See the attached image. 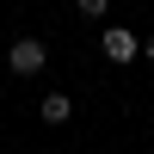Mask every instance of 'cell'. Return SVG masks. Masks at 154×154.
Masks as SVG:
<instances>
[{
  "mask_svg": "<svg viewBox=\"0 0 154 154\" xmlns=\"http://www.w3.org/2000/svg\"><path fill=\"white\" fill-rule=\"evenodd\" d=\"M6 68H12V74H43V68H49L43 37H19V43L6 49Z\"/></svg>",
  "mask_w": 154,
  "mask_h": 154,
  "instance_id": "obj_1",
  "label": "cell"
},
{
  "mask_svg": "<svg viewBox=\"0 0 154 154\" xmlns=\"http://www.w3.org/2000/svg\"><path fill=\"white\" fill-rule=\"evenodd\" d=\"M99 49H105V62H117V68H130V62L142 56V43H136V31H123V25H105V37H99Z\"/></svg>",
  "mask_w": 154,
  "mask_h": 154,
  "instance_id": "obj_2",
  "label": "cell"
},
{
  "mask_svg": "<svg viewBox=\"0 0 154 154\" xmlns=\"http://www.w3.org/2000/svg\"><path fill=\"white\" fill-rule=\"evenodd\" d=\"M37 117H43V123H68V117H74V99H68V93H49L43 105H37Z\"/></svg>",
  "mask_w": 154,
  "mask_h": 154,
  "instance_id": "obj_3",
  "label": "cell"
},
{
  "mask_svg": "<svg viewBox=\"0 0 154 154\" xmlns=\"http://www.w3.org/2000/svg\"><path fill=\"white\" fill-rule=\"evenodd\" d=\"M105 6H111V0H74V12H80V19H105Z\"/></svg>",
  "mask_w": 154,
  "mask_h": 154,
  "instance_id": "obj_4",
  "label": "cell"
},
{
  "mask_svg": "<svg viewBox=\"0 0 154 154\" xmlns=\"http://www.w3.org/2000/svg\"><path fill=\"white\" fill-rule=\"evenodd\" d=\"M142 56H148V62H154V37H148V43H142Z\"/></svg>",
  "mask_w": 154,
  "mask_h": 154,
  "instance_id": "obj_5",
  "label": "cell"
}]
</instances>
